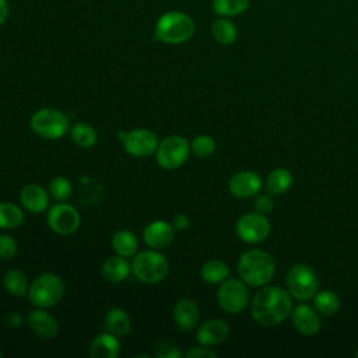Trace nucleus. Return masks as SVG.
<instances>
[{
  "instance_id": "f257e3e1",
  "label": "nucleus",
  "mask_w": 358,
  "mask_h": 358,
  "mask_svg": "<svg viewBox=\"0 0 358 358\" xmlns=\"http://www.w3.org/2000/svg\"><path fill=\"white\" fill-rule=\"evenodd\" d=\"M292 310L291 295L288 291L274 287L263 285L250 302V313L255 322L264 327H273L284 322Z\"/></svg>"
},
{
  "instance_id": "f03ea898",
  "label": "nucleus",
  "mask_w": 358,
  "mask_h": 358,
  "mask_svg": "<svg viewBox=\"0 0 358 358\" xmlns=\"http://www.w3.org/2000/svg\"><path fill=\"white\" fill-rule=\"evenodd\" d=\"M275 273L273 257L262 249H249L239 256L238 274L250 287L267 285Z\"/></svg>"
},
{
  "instance_id": "7ed1b4c3",
  "label": "nucleus",
  "mask_w": 358,
  "mask_h": 358,
  "mask_svg": "<svg viewBox=\"0 0 358 358\" xmlns=\"http://www.w3.org/2000/svg\"><path fill=\"white\" fill-rule=\"evenodd\" d=\"M196 31L193 18L182 11H166L155 22L154 39L168 45H179L189 41Z\"/></svg>"
},
{
  "instance_id": "20e7f679",
  "label": "nucleus",
  "mask_w": 358,
  "mask_h": 358,
  "mask_svg": "<svg viewBox=\"0 0 358 358\" xmlns=\"http://www.w3.org/2000/svg\"><path fill=\"white\" fill-rule=\"evenodd\" d=\"M168 259L155 249L137 252L131 260L133 275L144 284H158L168 275Z\"/></svg>"
},
{
  "instance_id": "39448f33",
  "label": "nucleus",
  "mask_w": 358,
  "mask_h": 358,
  "mask_svg": "<svg viewBox=\"0 0 358 358\" xmlns=\"http://www.w3.org/2000/svg\"><path fill=\"white\" fill-rule=\"evenodd\" d=\"M64 294L63 280L55 273H43L29 284L28 299L35 308H52L60 302Z\"/></svg>"
},
{
  "instance_id": "423d86ee",
  "label": "nucleus",
  "mask_w": 358,
  "mask_h": 358,
  "mask_svg": "<svg viewBox=\"0 0 358 358\" xmlns=\"http://www.w3.org/2000/svg\"><path fill=\"white\" fill-rule=\"evenodd\" d=\"M31 130L46 140H59L69 130V117L55 108L38 109L29 120Z\"/></svg>"
},
{
  "instance_id": "0eeeda50",
  "label": "nucleus",
  "mask_w": 358,
  "mask_h": 358,
  "mask_svg": "<svg viewBox=\"0 0 358 358\" xmlns=\"http://www.w3.org/2000/svg\"><path fill=\"white\" fill-rule=\"evenodd\" d=\"M189 154V141L183 136L171 134L158 143V147L155 150V159L161 168L166 171H173L180 168L187 161Z\"/></svg>"
},
{
  "instance_id": "6e6552de",
  "label": "nucleus",
  "mask_w": 358,
  "mask_h": 358,
  "mask_svg": "<svg viewBox=\"0 0 358 358\" xmlns=\"http://www.w3.org/2000/svg\"><path fill=\"white\" fill-rule=\"evenodd\" d=\"M287 291L295 299H312L319 291V278L316 271L303 263L292 266L287 274Z\"/></svg>"
},
{
  "instance_id": "1a4fd4ad",
  "label": "nucleus",
  "mask_w": 358,
  "mask_h": 358,
  "mask_svg": "<svg viewBox=\"0 0 358 358\" xmlns=\"http://www.w3.org/2000/svg\"><path fill=\"white\" fill-rule=\"evenodd\" d=\"M217 302L220 308L227 313H241L249 303V289L246 282L228 277L220 284L217 291Z\"/></svg>"
},
{
  "instance_id": "9d476101",
  "label": "nucleus",
  "mask_w": 358,
  "mask_h": 358,
  "mask_svg": "<svg viewBox=\"0 0 358 358\" xmlns=\"http://www.w3.org/2000/svg\"><path fill=\"white\" fill-rule=\"evenodd\" d=\"M46 222L53 232L59 235H70L78 229L81 217L76 207L69 203L59 201L48 210Z\"/></svg>"
},
{
  "instance_id": "9b49d317",
  "label": "nucleus",
  "mask_w": 358,
  "mask_h": 358,
  "mask_svg": "<svg viewBox=\"0 0 358 358\" xmlns=\"http://www.w3.org/2000/svg\"><path fill=\"white\" fill-rule=\"evenodd\" d=\"M270 228L268 218L257 211L241 215L235 225L238 238L246 243L263 242L268 236Z\"/></svg>"
},
{
  "instance_id": "f8f14e48",
  "label": "nucleus",
  "mask_w": 358,
  "mask_h": 358,
  "mask_svg": "<svg viewBox=\"0 0 358 358\" xmlns=\"http://www.w3.org/2000/svg\"><path fill=\"white\" fill-rule=\"evenodd\" d=\"M124 151L133 157H148L158 147V137L150 129H134L126 131L123 140Z\"/></svg>"
},
{
  "instance_id": "ddd939ff",
  "label": "nucleus",
  "mask_w": 358,
  "mask_h": 358,
  "mask_svg": "<svg viewBox=\"0 0 358 358\" xmlns=\"http://www.w3.org/2000/svg\"><path fill=\"white\" fill-rule=\"evenodd\" d=\"M175 239V228L172 222L155 220L143 229V241L150 249L161 250L168 248Z\"/></svg>"
},
{
  "instance_id": "4468645a",
  "label": "nucleus",
  "mask_w": 358,
  "mask_h": 358,
  "mask_svg": "<svg viewBox=\"0 0 358 358\" xmlns=\"http://www.w3.org/2000/svg\"><path fill=\"white\" fill-rule=\"evenodd\" d=\"M27 323L29 329L41 338L50 340L59 333V323L56 317L45 308H35L27 315Z\"/></svg>"
},
{
  "instance_id": "2eb2a0df",
  "label": "nucleus",
  "mask_w": 358,
  "mask_h": 358,
  "mask_svg": "<svg viewBox=\"0 0 358 358\" xmlns=\"http://www.w3.org/2000/svg\"><path fill=\"white\" fill-rule=\"evenodd\" d=\"M262 178L253 171H241L236 172L228 183L229 192L238 199H248L256 196L262 189Z\"/></svg>"
},
{
  "instance_id": "dca6fc26",
  "label": "nucleus",
  "mask_w": 358,
  "mask_h": 358,
  "mask_svg": "<svg viewBox=\"0 0 358 358\" xmlns=\"http://www.w3.org/2000/svg\"><path fill=\"white\" fill-rule=\"evenodd\" d=\"M229 336V326L222 319H208L204 320L196 331V340L201 345L213 347L225 341Z\"/></svg>"
},
{
  "instance_id": "f3484780",
  "label": "nucleus",
  "mask_w": 358,
  "mask_h": 358,
  "mask_svg": "<svg viewBox=\"0 0 358 358\" xmlns=\"http://www.w3.org/2000/svg\"><path fill=\"white\" fill-rule=\"evenodd\" d=\"M49 192L36 183H28L21 189L20 200L31 214H39L49 208Z\"/></svg>"
},
{
  "instance_id": "a211bd4d",
  "label": "nucleus",
  "mask_w": 358,
  "mask_h": 358,
  "mask_svg": "<svg viewBox=\"0 0 358 358\" xmlns=\"http://www.w3.org/2000/svg\"><path fill=\"white\" fill-rule=\"evenodd\" d=\"M292 324L302 336H315L320 330V319L316 310L306 305H298L292 312Z\"/></svg>"
},
{
  "instance_id": "6ab92c4d",
  "label": "nucleus",
  "mask_w": 358,
  "mask_h": 358,
  "mask_svg": "<svg viewBox=\"0 0 358 358\" xmlns=\"http://www.w3.org/2000/svg\"><path fill=\"white\" fill-rule=\"evenodd\" d=\"M173 322L182 331L193 330L199 323V306L189 298L179 299L173 306Z\"/></svg>"
},
{
  "instance_id": "aec40b11",
  "label": "nucleus",
  "mask_w": 358,
  "mask_h": 358,
  "mask_svg": "<svg viewBox=\"0 0 358 358\" xmlns=\"http://www.w3.org/2000/svg\"><path fill=\"white\" fill-rule=\"evenodd\" d=\"M120 354L119 337L112 333L103 331L92 338L88 347V355L91 358H116Z\"/></svg>"
},
{
  "instance_id": "412c9836",
  "label": "nucleus",
  "mask_w": 358,
  "mask_h": 358,
  "mask_svg": "<svg viewBox=\"0 0 358 358\" xmlns=\"http://www.w3.org/2000/svg\"><path fill=\"white\" fill-rule=\"evenodd\" d=\"M102 277L112 284H117L124 281L131 273V263H129L127 257L120 255H115L108 257L101 267Z\"/></svg>"
},
{
  "instance_id": "4be33fe9",
  "label": "nucleus",
  "mask_w": 358,
  "mask_h": 358,
  "mask_svg": "<svg viewBox=\"0 0 358 358\" xmlns=\"http://www.w3.org/2000/svg\"><path fill=\"white\" fill-rule=\"evenodd\" d=\"M105 331L112 333L116 337H123L130 331L131 320L129 313L122 308H112L106 312L103 319Z\"/></svg>"
},
{
  "instance_id": "5701e85b",
  "label": "nucleus",
  "mask_w": 358,
  "mask_h": 358,
  "mask_svg": "<svg viewBox=\"0 0 358 358\" xmlns=\"http://www.w3.org/2000/svg\"><path fill=\"white\" fill-rule=\"evenodd\" d=\"M110 243L115 253L123 257H133L138 249V239L134 232L129 229H120L115 232Z\"/></svg>"
},
{
  "instance_id": "b1692460",
  "label": "nucleus",
  "mask_w": 358,
  "mask_h": 358,
  "mask_svg": "<svg viewBox=\"0 0 358 358\" xmlns=\"http://www.w3.org/2000/svg\"><path fill=\"white\" fill-rule=\"evenodd\" d=\"M3 285L6 291L17 298H22L28 295L29 282L24 271L18 268H10L3 275Z\"/></svg>"
},
{
  "instance_id": "393cba45",
  "label": "nucleus",
  "mask_w": 358,
  "mask_h": 358,
  "mask_svg": "<svg viewBox=\"0 0 358 358\" xmlns=\"http://www.w3.org/2000/svg\"><path fill=\"white\" fill-rule=\"evenodd\" d=\"M211 35L215 39V42L227 46L232 45L236 41L238 29L231 20L225 17H218L211 24Z\"/></svg>"
},
{
  "instance_id": "a878e982",
  "label": "nucleus",
  "mask_w": 358,
  "mask_h": 358,
  "mask_svg": "<svg viewBox=\"0 0 358 358\" xmlns=\"http://www.w3.org/2000/svg\"><path fill=\"white\" fill-rule=\"evenodd\" d=\"M200 275L207 284H221L229 277V267L222 260L211 259L201 266Z\"/></svg>"
},
{
  "instance_id": "bb28decb",
  "label": "nucleus",
  "mask_w": 358,
  "mask_h": 358,
  "mask_svg": "<svg viewBox=\"0 0 358 358\" xmlns=\"http://www.w3.org/2000/svg\"><path fill=\"white\" fill-rule=\"evenodd\" d=\"M70 137L76 145L80 148H91L98 140L96 130L84 122H77L70 129Z\"/></svg>"
},
{
  "instance_id": "cd10ccee",
  "label": "nucleus",
  "mask_w": 358,
  "mask_h": 358,
  "mask_svg": "<svg viewBox=\"0 0 358 358\" xmlns=\"http://www.w3.org/2000/svg\"><path fill=\"white\" fill-rule=\"evenodd\" d=\"M24 221V211L14 203H0V229L18 228Z\"/></svg>"
},
{
  "instance_id": "c85d7f7f",
  "label": "nucleus",
  "mask_w": 358,
  "mask_h": 358,
  "mask_svg": "<svg viewBox=\"0 0 358 358\" xmlns=\"http://www.w3.org/2000/svg\"><path fill=\"white\" fill-rule=\"evenodd\" d=\"M313 305L319 313L330 316L340 309V298L331 289H322L315 294Z\"/></svg>"
},
{
  "instance_id": "c756f323",
  "label": "nucleus",
  "mask_w": 358,
  "mask_h": 358,
  "mask_svg": "<svg viewBox=\"0 0 358 358\" xmlns=\"http://www.w3.org/2000/svg\"><path fill=\"white\" fill-rule=\"evenodd\" d=\"M291 185H292V175L288 169H284V168H277L271 171L266 179V186L268 192L273 194L285 193L291 187Z\"/></svg>"
},
{
  "instance_id": "7c9ffc66",
  "label": "nucleus",
  "mask_w": 358,
  "mask_h": 358,
  "mask_svg": "<svg viewBox=\"0 0 358 358\" xmlns=\"http://www.w3.org/2000/svg\"><path fill=\"white\" fill-rule=\"evenodd\" d=\"M211 7L220 17H235L248 10L249 0H213Z\"/></svg>"
},
{
  "instance_id": "2f4dec72",
  "label": "nucleus",
  "mask_w": 358,
  "mask_h": 358,
  "mask_svg": "<svg viewBox=\"0 0 358 358\" xmlns=\"http://www.w3.org/2000/svg\"><path fill=\"white\" fill-rule=\"evenodd\" d=\"M48 192L52 199L57 201H66L73 193V185L66 176H55L48 186Z\"/></svg>"
},
{
  "instance_id": "473e14b6",
  "label": "nucleus",
  "mask_w": 358,
  "mask_h": 358,
  "mask_svg": "<svg viewBox=\"0 0 358 358\" xmlns=\"http://www.w3.org/2000/svg\"><path fill=\"white\" fill-rule=\"evenodd\" d=\"M190 151L199 158H207L215 151V141L207 134H199L192 140Z\"/></svg>"
},
{
  "instance_id": "72a5a7b5",
  "label": "nucleus",
  "mask_w": 358,
  "mask_h": 358,
  "mask_svg": "<svg viewBox=\"0 0 358 358\" xmlns=\"http://www.w3.org/2000/svg\"><path fill=\"white\" fill-rule=\"evenodd\" d=\"M18 250L17 241L6 234H0V259L10 260L15 256Z\"/></svg>"
},
{
  "instance_id": "f704fd0d",
  "label": "nucleus",
  "mask_w": 358,
  "mask_h": 358,
  "mask_svg": "<svg viewBox=\"0 0 358 358\" xmlns=\"http://www.w3.org/2000/svg\"><path fill=\"white\" fill-rule=\"evenodd\" d=\"M155 357L157 358H180L182 352L179 351L175 343L162 340L155 345Z\"/></svg>"
},
{
  "instance_id": "c9c22d12",
  "label": "nucleus",
  "mask_w": 358,
  "mask_h": 358,
  "mask_svg": "<svg viewBox=\"0 0 358 358\" xmlns=\"http://www.w3.org/2000/svg\"><path fill=\"white\" fill-rule=\"evenodd\" d=\"M255 208L260 214H270L274 208V200L267 194H259L255 199Z\"/></svg>"
},
{
  "instance_id": "e433bc0d",
  "label": "nucleus",
  "mask_w": 358,
  "mask_h": 358,
  "mask_svg": "<svg viewBox=\"0 0 358 358\" xmlns=\"http://www.w3.org/2000/svg\"><path fill=\"white\" fill-rule=\"evenodd\" d=\"M185 355L186 358H217V352H214L210 347L201 345V344L200 347H194L189 350Z\"/></svg>"
},
{
  "instance_id": "4c0bfd02",
  "label": "nucleus",
  "mask_w": 358,
  "mask_h": 358,
  "mask_svg": "<svg viewBox=\"0 0 358 358\" xmlns=\"http://www.w3.org/2000/svg\"><path fill=\"white\" fill-rule=\"evenodd\" d=\"M24 320H27V317H24L20 312H10L6 316V324L8 327H13V329L21 327L24 324Z\"/></svg>"
},
{
  "instance_id": "58836bf2",
  "label": "nucleus",
  "mask_w": 358,
  "mask_h": 358,
  "mask_svg": "<svg viewBox=\"0 0 358 358\" xmlns=\"http://www.w3.org/2000/svg\"><path fill=\"white\" fill-rule=\"evenodd\" d=\"M172 225L176 231H183L190 225V220L186 214H176L172 220Z\"/></svg>"
},
{
  "instance_id": "ea45409f",
  "label": "nucleus",
  "mask_w": 358,
  "mask_h": 358,
  "mask_svg": "<svg viewBox=\"0 0 358 358\" xmlns=\"http://www.w3.org/2000/svg\"><path fill=\"white\" fill-rule=\"evenodd\" d=\"M8 17V3L7 0H0V27L7 21Z\"/></svg>"
},
{
  "instance_id": "a19ab883",
  "label": "nucleus",
  "mask_w": 358,
  "mask_h": 358,
  "mask_svg": "<svg viewBox=\"0 0 358 358\" xmlns=\"http://www.w3.org/2000/svg\"><path fill=\"white\" fill-rule=\"evenodd\" d=\"M355 357H357V358H358V350H357V351H355Z\"/></svg>"
},
{
  "instance_id": "79ce46f5",
  "label": "nucleus",
  "mask_w": 358,
  "mask_h": 358,
  "mask_svg": "<svg viewBox=\"0 0 358 358\" xmlns=\"http://www.w3.org/2000/svg\"><path fill=\"white\" fill-rule=\"evenodd\" d=\"M1 355H3V352H1V350H0V357H1Z\"/></svg>"
}]
</instances>
